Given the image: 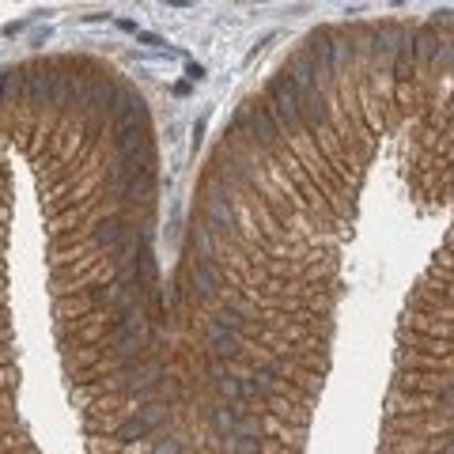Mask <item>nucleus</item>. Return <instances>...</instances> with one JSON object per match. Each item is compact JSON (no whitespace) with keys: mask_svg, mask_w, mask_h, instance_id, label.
<instances>
[{"mask_svg":"<svg viewBox=\"0 0 454 454\" xmlns=\"http://www.w3.org/2000/svg\"><path fill=\"white\" fill-rule=\"evenodd\" d=\"M284 76H288V80L295 83V87H314V80H318L322 72H318V64H314V61L307 57V53H299V57H292V61H288Z\"/></svg>","mask_w":454,"mask_h":454,"instance_id":"obj_7","label":"nucleus"},{"mask_svg":"<svg viewBox=\"0 0 454 454\" xmlns=\"http://www.w3.org/2000/svg\"><path fill=\"white\" fill-rule=\"evenodd\" d=\"M265 106H269V114L276 118V125L281 129H288V133H295V129H303L299 122V87L284 76H273L269 80V87H265Z\"/></svg>","mask_w":454,"mask_h":454,"instance_id":"obj_1","label":"nucleus"},{"mask_svg":"<svg viewBox=\"0 0 454 454\" xmlns=\"http://www.w3.org/2000/svg\"><path fill=\"white\" fill-rule=\"evenodd\" d=\"M212 322H216V326H224V329H231V333H239V326H243V318H239L235 311H220V314H212Z\"/></svg>","mask_w":454,"mask_h":454,"instance_id":"obj_18","label":"nucleus"},{"mask_svg":"<svg viewBox=\"0 0 454 454\" xmlns=\"http://www.w3.org/2000/svg\"><path fill=\"white\" fill-rule=\"evenodd\" d=\"M186 76L190 80H201V76H205V69H201V64H186Z\"/></svg>","mask_w":454,"mask_h":454,"instance_id":"obj_23","label":"nucleus"},{"mask_svg":"<svg viewBox=\"0 0 454 454\" xmlns=\"http://www.w3.org/2000/svg\"><path fill=\"white\" fill-rule=\"evenodd\" d=\"M53 80H57V76L27 72V99H31L34 106H53Z\"/></svg>","mask_w":454,"mask_h":454,"instance_id":"obj_8","label":"nucleus"},{"mask_svg":"<svg viewBox=\"0 0 454 454\" xmlns=\"http://www.w3.org/2000/svg\"><path fill=\"white\" fill-rule=\"evenodd\" d=\"M326 114H329V103L318 91V83H314V87H299V122L307 129H318L326 122Z\"/></svg>","mask_w":454,"mask_h":454,"instance_id":"obj_3","label":"nucleus"},{"mask_svg":"<svg viewBox=\"0 0 454 454\" xmlns=\"http://www.w3.org/2000/svg\"><path fill=\"white\" fill-rule=\"evenodd\" d=\"M409 38H413V57H416V61H435V57H439L443 42L435 38V31H432V27H420V31H409Z\"/></svg>","mask_w":454,"mask_h":454,"instance_id":"obj_9","label":"nucleus"},{"mask_svg":"<svg viewBox=\"0 0 454 454\" xmlns=\"http://www.w3.org/2000/svg\"><path fill=\"white\" fill-rule=\"evenodd\" d=\"M212 383H216V390H220V397H227V405L243 402V397H254V390H250V383H246V378L224 375V378H212Z\"/></svg>","mask_w":454,"mask_h":454,"instance_id":"obj_10","label":"nucleus"},{"mask_svg":"<svg viewBox=\"0 0 454 454\" xmlns=\"http://www.w3.org/2000/svg\"><path fill=\"white\" fill-rule=\"evenodd\" d=\"M114 27H118V31H125V34H141V27H136L133 20H114Z\"/></svg>","mask_w":454,"mask_h":454,"instance_id":"obj_22","label":"nucleus"},{"mask_svg":"<svg viewBox=\"0 0 454 454\" xmlns=\"http://www.w3.org/2000/svg\"><path fill=\"white\" fill-rule=\"evenodd\" d=\"M136 416H141V420H148V424L155 428V424H159L163 416H166V409H163V405H144V409H136Z\"/></svg>","mask_w":454,"mask_h":454,"instance_id":"obj_19","label":"nucleus"},{"mask_svg":"<svg viewBox=\"0 0 454 454\" xmlns=\"http://www.w3.org/2000/svg\"><path fill=\"white\" fill-rule=\"evenodd\" d=\"M224 451L227 454H257L262 439H243V435H224Z\"/></svg>","mask_w":454,"mask_h":454,"instance_id":"obj_17","label":"nucleus"},{"mask_svg":"<svg viewBox=\"0 0 454 454\" xmlns=\"http://www.w3.org/2000/svg\"><path fill=\"white\" fill-rule=\"evenodd\" d=\"M447 447H451V451H454V432H451V439H447Z\"/></svg>","mask_w":454,"mask_h":454,"instance_id":"obj_25","label":"nucleus"},{"mask_svg":"<svg viewBox=\"0 0 454 454\" xmlns=\"http://www.w3.org/2000/svg\"><path fill=\"white\" fill-rule=\"evenodd\" d=\"M231 435H243V439H262V420L254 413L239 409V420H235V432Z\"/></svg>","mask_w":454,"mask_h":454,"instance_id":"obj_14","label":"nucleus"},{"mask_svg":"<svg viewBox=\"0 0 454 454\" xmlns=\"http://www.w3.org/2000/svg\"><path fill=\"white\" fill-rule=\"evenodd\" d=\"M144 435H152V424L141 420V416H133V420H125L122 428H118V439L122 443H136V439H144Z\"/></svg>","mask_w":454,"mask_h":454,"instance_id":"obj_15","label":"nucleus"},{"mask_svg":"<svg viewBox=\"0 0 454 454\" xmlns=\"http://www.w3.org/2000/svg\"><path fill=\"white\" fill-rule=\"evenodd\" d=\"M235 420H239V405H216V409L208 413V424H212V432H216L220 439L235 432Z\"/></svg>","mask_w":454,"mask_h":454,"instance_id":"obj_12","label":"nucleus"},{"mask_svg":"<svg viewBox=\"0 0 454 454\" xmlns=\"http://www.w3.org/2000/svg\"><path fill=\"white\" fill-rule=\"evenodd\" d=\"M220 284H224L220 265L212 262V257H201V262H197V276H193V292H197L201 299H212V295L220 292Z\"/></svg>","mask_w":454,"mask_h":454,"instance_id":"obj_5","label":"nucleus"},{"mask_svg":"<svg viewBox=\"0 0 454 454\" xmlns=\"http://www.w3.org/2000/svg\"><path fill=\"white\" fill-rule=\"evenodd\" d=\"M0 106H4V76H0Z\"/></svg>","mask_w":454,"mask_h":454,"instance_id":"obj_24","label":"nucleus"},{"mask_svg":"<svg viewBox=\"0 0 454 454\" xmlns=\"http://www.w3.org/2000/svg\"><path fill=\"white\" fill-rule=\"evenodd\" d=\"M152 454H182V447H178V439H159L152 447Z\"/></svg>","mask_w":454,"mask_h":454,"instance_id":"obj_20","label":"nucleus"},{"mask_svg":"<svg viewBox=\"0 0 454 454\" xmlns=\"http://www.w3.org/2000/svg\"><path fill=\"white\" fill-rule=\"evenodd\" d=\"M208 341H212V356H216V360H235L239 352H243V341H239V333L216 326V322H208Z\"/></svg>","mask_w":454,"mask_h":454,"instance_id":"obj_6","label":"nucleus"},{"mask_svg":"<svg viewBox=\"0 0 454 454\" xmlns=\"http://www.w3.org/2000/svg\"><path fill=\"white\" fill-rule=\"evenodd\" d=\"M239 129H246L250 141L262 144V148H273L276 141H281V125H276V118L269 114V106H250L246 114L235 118Z\"/></svg>","mask_w":454,"mask_h":454,"instance_id":"obj_2","label":"nucleus"},{"mask_svg":"<svg viewBox=\"0 0 454 454\" xmlns=\"http://www.w3.org/2000/svg\"><path fill=\"white\" fill-rule=\"evenodd\" d=\"M27 95V72L15 69V72H4V103H12V99Z\"/></svg>","mask_w":454,"mask_h":454,"instance_id":"obj_16","label":"nucleus"},{"mask_svg":"<svg viewBox=\"0 0 454 454\" xmlns=\"http://www.w3.org/2000/svg\"><path fill=\"white\" fill-rule=\"evenodd\" d=\"M136 42H141V45H152V50H166V42L159 38V34H148V31L136 34Z\"/></svg>","mask_w":454,"mask_h":454,"instance_id":"obj_21","label":"nucleus"},{"mask_svg":"<svg viewBox=\"0 0 454 454\" xmlns=\"http://www.w3.org/2000/svg\"><path fill=\"white\" fill-rule=\"evenodd\" d=\"M125 235H129V227L118 216H110V220H103V224L95 227V243L99 246H122Z\"/></svg>","mask_w":454,"mask_h":454,"instance_id":"obj_11","label":"nucleus"},{"mask_svg":"<svg viewBox=\"0 0 454 454\" xmlns=\"http://www.w3.org/2000/svg\"><path fill=\"white\" fill-rule=\"evenodd\" d=\"M205 216H208V227H216V231H227L231 224H235V216H231V205H227L224 197H212L208 208H205Z\"/></svg>","mask_w":454,"mask_h":454,"instance_id":"obj_13","label":"nucleus"},{"mask_svg":"<svg viewBox=\"0 0 454 454\" xmlns=\"http://www.w3.org/2000/svg\"><path fill=\"white\" fill-rule=\"evenodd\" d=\"M163 367L159 364H141V367H129V371H122V378H118V386L122 390H136V394H148L155 383H159Z\"/></svg>","mask_w":454,"mask_h":454,"instance_id":"obj_4","label":"nucleus"}]
</instances>
